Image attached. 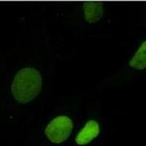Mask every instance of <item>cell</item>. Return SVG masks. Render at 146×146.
<instances>
[{"instance_id":"cell-1","label":"cell","mask_w":146,"mask_h":146,"mask_svg":"<svg viewBox=\"0 0 146 146\" xmlns=\"http://www.w3.org/2000/svg\"><path fill=\"white\" fill-rule=\"evenodd\" d=\"M42 88V78L40 72L33 67H25L16 73L11 85L14 99L21 104L33 101Z\"/></svg>"},{"instance_id":"cell-2","label":"cell","mask_w":146,"mask_h":146,"mask_svg":"<svg viewBox=\"0 0 146 146\" xmlns=\"http://www.w3.org/2000/svg\"><path fill=\"white\" fill-rule=\"evenodd\" d=\"M73 130V123L70 118L59 115L50 121L45 129L47 139L53 144H61L69 139Z\"/></svg>"},{"instance_id":"cell-3","label":"cell","mask_w":146,"mask_h":146,"mask_svg":"<svg viewBox=\"0 0 146 146\" xmlns=\"http://www.w3.org/2000/svg\"><path fill=\"white\" fill-rule=\"evenodd\" d=\"M100 133V124L95 120H89L78 133L75 142L78 145L83 146L89 144Z\"/></svg>"},{"instance_id":"cell-4","label":"cell","mask_w":146,"mask_h":146,"mask_svg":"<svg viewBox=\"0 0 146 146\" xmlns=\"http://www.w3.org/2000/svg\"><path fill=\"white\" fill-rule=\"evenodd\" d=\"M83 8L85 21L89 23H97L104 14V5L102 2H84Z\"/></svg>"},{"instance_id":"cell-5","label":"cell","mask_w":146,"mask_h":146,"mask_svg":"<svg viewBox=\"0 0 146 146\" xmlns=\"http://www.w3.org/2000/svg\"><path fill=\"white\" fill-rule=\"evenodd\" d=\"M129 65L131 68L138 70H143L146 68V40L141 44L130 59Z\"/></svg>"}]
</instances>
